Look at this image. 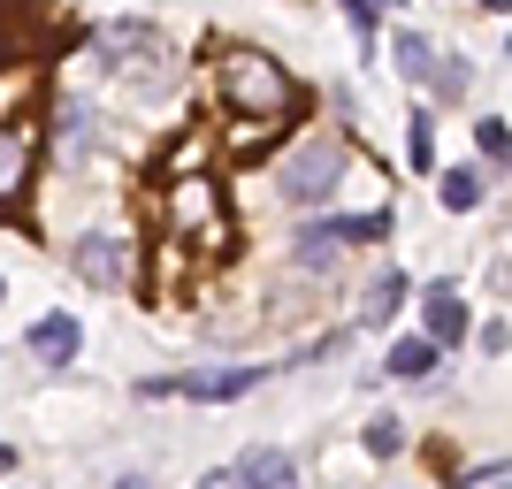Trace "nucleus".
I'll return each instance as SVG.
<instances>
[{"instance_id":"nucleus-1","label":"nucleus","mask_w":512,"mask_h":489,"mask_svg":"<svg viewBox=\"0 0 512 489\" xmlns=\"http://www.w3.org/2000/svg\"><path fill=\"white\" fill-rule=\"evenodd\" d=\"M214 85H222V100L237 107V123L268 130V138H276L283 115L299 107V85H291L283 62H276V54H260V46H230V54L214 62Z\"/></svg>"},{"instance_id":"nucleus-2","label":"nucleus","mask_w":512,"mask_h":489,"mask_svg":"<svg viewBox=\"0 0 512 489\" xmlns=\"http://www.w3.org/2000/svg\"><path fill=\"white\" fill-rule=\"evenodd\" d=\"M92 54H100L107 77H123L130 92H146V100H161V92L176 85V69H169V39L153 31V23H107L100 39H92Z\"/></svg>"},{"instance_id":"nucleus-3","label":"nucleus","mask_w":512,"mask_h":489,"mask_svg":"<svg viewBox=\"0 0 512 489\" xmlns=\"http://www.w3.org/2000/svg\"><path fill=\"white\" fill-rule=\"evenodd\" d=\"M169 222H176V245H199V253H222L230 245V214H222V184L199 169H184L169 184Z\"/></svg>"},{"instance_id":"nucleus-4","label":"nucleus","mask_w":512,"mask_h":489,"mask_svg":"<svg viewBox=\"0 0 512 489\" xmlns=\"http://www.w3.org/2000/svg\"><path fill=\"white\" fill-rule=\"evenodd\" d=\"M337 184H344V146H329V138H306L276 176V192L291 199V207H329Z\"/></svg>"},{"instance_id":"nucleus-5","label":"nucleus","mask_w":512,"mask_h":489,"mask_svg":"<svg viewBox=\"0 0 512 489\" xmlns=\"http://www.w3.org/2000/svg\"><path fill=\"white\" fill-rule=\"evenodd\" d=\"M31 169H39V123L16 115V123H0V214H23Z\"/></svg>"},{"instance_id":"nucleus-6","label":"nucleus","mask_w":512,"mask_h":489,"mask_svg":"<svg viewBox=\"0 0 512 489\" xmlns=\"http://www.w3.org/2000/svg\"><path fill=\"white\" fill-rule=\"evenodd\" d=\"M92 153H100V115H92V100H54V161L62 169H85Z\"/></svg>"},{"instance_id":"nucleus-7","label":"nucleus","mask_w":512,"mask_h":489,"mask_svg":"<svg viewBox=\"0 0 512 489\" xmlns=\"http://www.w3.org/2000/svg\"><path fill=\"white\" fill-rule=\"evenodd\" d=\"M260 375H268V367H192V375H169V383L192 405H230V398H245Z\"/></svg>"},{"instance_id":"nucleus-8","label":"nucleus","mask_w":512,"mask_h":489,"mask_svg":"<svg viewBox=\"0 0 512 489\" xmlns=\"http://www.w3.org/2000/svg\"><path fill=\"white\" fill-rule=\"evenodd\" d=\"M237 489H299V459L276 444H253V451H237Z\"/></svg>"},{"instance_id":"nucleus-9","label":"nucleus","mask_w":512,"mask_h":489,"mask_svg":"<svg viewBox=\"0 0 512 489\" xmlns=\"http://www.w3.org/2000/svg\"><path fill=\"white\" fill-rule=\"evenodd\" d=\"M77 276L100 283V291H123L130 283V245H115V237H77Z\"/></svg>"},{"instance_id":"nucleus-10","label":"nucleus","mask_w":512,"mask_h":489,"mask_svg":"<svg viewBox=\"0 0 512 489\" xmlns=\"http://www.w3.org/2000/svg\"><path fill=\"white\" fill-rule=\"evenodd\" d=\"M77 344H85V329L69 314H39L31 321V352H39V367H69L77 360Z\"/></svg>"},{"instance_id":"nucleus-11","label":"nucleus","mask_w":512,"mask_h":489,"mask_svg":"<svg viewBox=\"0 0 512 489\" xmlns=\"http://www.w3.org/2000/svg\"><path fill=\"white\" fill-rule=\"evenodd\" d=\"M459 337H467V298L436 283V291H428V344L444 352V344H459Z\"/></svg>"},{"instance_id":"nucleus-12","label":"nucleus","mask_w":512,"mask_h":489,"mask_svg":"<svg viewBox=\"0 0 512 489\" xmlns=\"http://www.w3.org/2000/svg\"><path fill=\"white\" fill-rule=\"evenodd\" d=\"M390 375H398V383H428V375H436V367H444V352H436V344L428 337H398L390 344Z\"/></svg>"},{"instance_id":"nucleus-13","label":"nucleus","mask_w":512,"mask_h":489,"mask_svg":"<svg viewBox=\"0 0 512 489\" xmlns=\"http://www.w3.org/2000/svg\"><path fill=\"white\" fill-rule=\"evenodd\" d=\"M398 306H406V276H375V283H367V298H360V321H367V329H390Z\"/></svg>"},{"instance_id":"nucleus-14","label":"nucleus","mask_w":512,"mask_h":489,"mask_svg":"<svg viewBox=\"0 0 512 489\" xmlns=\"http://www.w3.org/2000/svg\"><path fill=\"white\" fill-rule=\"evenodd\" d=\"M390 54H398V69H406L413 85H428V77H436V46H428L421 31H398V39H390Z\"/></svg>"},{"instance_id":"nucleus-15","label":"nucleus","mask_w":512,"mask_h":489,"mask_svg":"<svg viewBox=\"0 0 512 489\" xmlns=\"http://www.w3.org/2000/svg\"><path fill=\"white\" fill-rule=\"evenodd\" d=\"M299 268H306V276H329V268H337V237H329V222L299 230Z\"/></svg>"},{"instance_id":"nucleus-16","label":"nucleus","mask_w":512,"mask_h":489,"mask_svg":"<svg viewBox=\"0 0 512 489\" xmlns=\"http://www.w3.org/2000/svg\"><path fill=\"white\" fill-rule=\"evenodd\" d=\"M436 184H444V207L451 214H474V207H482V169H451V176H436Z\"/></svg>"},{"instance_id":"nucleus-17","label":"nucleus","mask_w":512,"mask_h":489,"mask_svg":"<svg viewBox=\"0 0 512 489\" xmlns=\"http://www.w3.org/2000/svg\"><path fill=\"white\" fill-rule=\"evenodd\" d=\"M329 237L337 245H375V237H390V214H344V222H329Z\"/></svg>"},{"instance_id":"nucleus-18","label":"nucleus","mask_w":512,"mask_h":489,"mask_svg":"<svg viewBox=\"0 0 512 489\" xmlns=\"http://www.w3.org/2000/svg\"><path fill=\"white\" fill-rule=\"evenodd\" d=\"M367 451H375V459H398V451H406V421H367Z\"/></svg>"},{"instance_id":"nucleus-19","label":"nucleus","mask_w":512,"mask_h":489,"mask_svg":"<svg viewBox=\"0 0 512 489\" xmlns=\"http://www.w3.org/2000/svg\"><path fill=\"white\" fill-rule=\"evenodd\" d=\"M31 92H39V69H16V77L0 85V123H16V107L31 100Z\"/></svg>"},{"instance_id":"nucleus-20","label":"nucleus","mask_w":512,"mask_h":489,"mask_svg":"<svg viewBox=\"0 0 512 489\" xmlns=\"http://www.w3.org/2000/svg\"><path fill=\"white\" fill-rule=\"evenodd\" d=\"M375 16H383V8H367V0H344V23H352V39H360V62L375 54Z\"/></svg>"},{"instance_id":"nucleus-21","label":"nucleus","mask_w":512,"mask_h":489,"mask_svg":"<svg viewBox=\"0 0 512 489\" xmlns=\"http://www.w3.org/2000/svg\"><path fill=\"white\" fill-rule=\"evenodd\" d=\"M474 146H482V161H497V169H505L512 138H505V123H497V115H482V123H474Z\"/></svg>"},{"instance_id":"nucleus-22","label":"nucleus","mask_w":512,"mask_h":489,"mask_svg":"<svg viewBox=\"0 0 512 489\" xmlns=\"http://www.w3.org/2000/svg\"><path fill=\"white\" fill-rule=\"evenodd\" d=\"M406 153H413V169H436V130H428V115H413V130H406Z\"/></svg>"},{"instance_id":"nucleus-23","label":"nucleus","mask_w":512,"mask_h":489,"mask_svg":"<svg viewBox=\"0 0 512 489\" xmlns=\"http://www.w3.org/2000/svg\"><path fill=\"white\" fill-rule=\"evenodd\" d=\"M199 489H237V474H230V467H214V474H207Z\"/></svg>"},{"instance_id":"nucleus-24","label":"nucleus","mask_w":512,"mask_h":489,"mask_svg":"<svg viewBox=\"0 0 512 489\" xmlns=\"http://www.w3.org/2000/svg\"><path fill=\"white\" fill-rule=\"evenodd\" d=\"M115 489H153V482H146V474H123V482H115Z\"/></svg>"},{"instance_id":"nucleus-25","label":"nucleus","mask_w":512,"mask_h":489,"mask_svg":"<svg viewBox=\"0 0 512 489\" xmlns=\"http://www.w3.org/2000/svg\"><path fill=\"white\" fill-rule=\"evenodd\" d=\"M8 467H16V451H8V444H0V474H8Z\"/></svg>"},{"instance_id":"nucleus-26","label":"nucleus","mask_w":512,"mask_h":489,"mask_svg":"<svg viewBox=\"0 0 512 489\" xmlns=\"http://www.w3.org/2000/svg\"><path fill=\"white\" fill-rule=\"evenodd\" d=\"M482 8H490V16H505V0H482Z\"/></svg>"},{"instance_id":"nucleus-27","label":"nucleus","mask_w":512,"mask_h":489,"mask_svg":"<svg viewBox=\"0 0 512 489\" xmlns=\"http://www.w3.org/2000/svg\"><path fill=\"white\" fill-rule=\"evenodd\" d=\"M367 8H398V0H367Z\"/></svg>"},{"instance_id":"nucleus-28","label":"nucleus","mask_w":512,"mask_h":489,"mask_svg":"<svg viewBox=\"0 0 512 489\" xmlns=\"http://www.w3.org/2000/svg\"><path fill=\"white\" fill-rule=\"evenodd\" d=\"M0 298H8V283H0Z\"/></svg>"}]
</instances>
